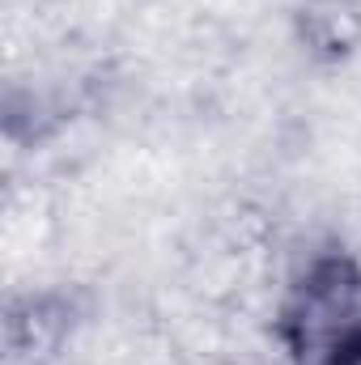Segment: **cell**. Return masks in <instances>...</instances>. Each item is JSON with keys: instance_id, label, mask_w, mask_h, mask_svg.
<instances>
[{"instance_id": "obj_1", "label": "cell", "mask_w": 361, "mask_h": 365, "mask_svg": "<svg viewBox=\"0 0 361 365\" xmlns=\"http://www.w3.org/2000/svg\"><path fill=\"white\" fill-rule=\"evenodd\" d=\"M280 336L298 365H361V268L349 255H319L293 284Z\"/></svg>"}]
</instances>
